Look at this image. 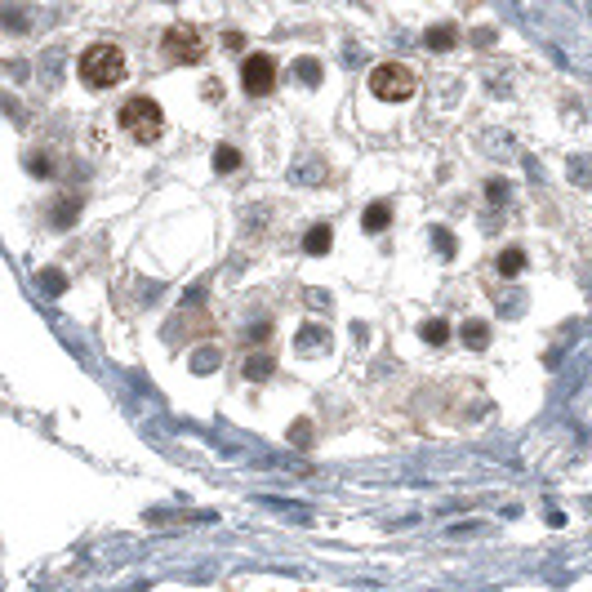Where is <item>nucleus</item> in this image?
<instances>
[{
  "label": "nucleus",
  "mask_w": 592,
  "mask_h": 592,
  "mask_svg": "<svg viewBox=\"0 0 592 592\" xmlns=\"http://www.w3.org/2000/svg\"><path fill=\"white\" fill-rule=\"evenodd\" d=\"M125 72H129L125 49L112 45V41H98L76 58V76H80L85 90H112V85L125 80Z\"/></svg>",
  "instance_id": "1"
},
{
  "label": "nucleus",
  "mask_w": 592,
  "mask_h": 592,
  "mask_svg": "<svg viewBox=\"0 0 592 592\" xmlns=\"http://www.w3.org/2000/svg\"><path fill=\"white\" fill-rule=\"evenodd\" d=\"M116 125H121L129 139H139V143H156L161 134H165V112H161L156 98L139 94V98H125V103H121Z\"/></svg>",
  "instance_id": "2"
},
{
  "label": "nucleus",
  "mask_w": 592,
  "mask_h": 592,
  "mask_svg": "<svg viewBox=\"0 0 592 592\" xmlns=\"http://www.w3.org/2000/svg\"><path fill=\"white\" fill-rule=\"evenodd\" d=\"M419 80L405 63H379L375 72H370V94L383 98V103H405V98H414Z\"/></svg>",
  "instance_id": "3"
},
{
  "label": "nucleus",
  "mask_w": 592,
  "mask_h": 592,
  "mask_svg": "<svg viewBox=\"0 0 592 592\" xmlns=\"http://www.w3.org/2000/svg\"><path fill=\"white\" fill-rule=\"evenodd\" d=\"M205 36H200L196 27H183V23H174V27H165V36H161V58L165 63H183V67H192V63H200L205 58Z\"/></svg>",
  "instance_id": "4"
},
{
  "label": "nucleus",
  "mask_w": 592,
  "mask_h": 592,
  "mask_svg": "<svg viewBox=\"0 0 592 592\" xmlns=\"http://www.w3.org/2000/svg\"><path fill=\"white\" fill-rule=\"evenodd\" d=\"M276 80H281V67H276L272 54H245V63H241V90L249 98H267L276 90Z\"/></svg>",
  "instance_id": "5"
},
{
  "label": "nucleus",
  "mask_w": 592,
  "mask_h": 592,
  "mask_svg": "<svg viewBox=\"0 0 592 592\" xmlns=\"http://www.w3.org/2000/svg\"><path fill=\"white\" fill-rule=\"evenodd\" d=\"M334 249V227L330 223H312L303 232V254H330Z\"/></svg>",
  "instance_id": "6"
},
{
  "label": "nucleus",
  "mask_w": 592,
  "mask_h": 592,
  "mask_svg": "<svg viewBox=\"0 0 592 592\" xmlns=\"http://www.w3.org/2000/svg\"><path fill=\"white\" fill-rule=\"evenodd\" d=\"M294 348L303 352V357H312V352H325V348H330V334H325V330H316V325H303L298 338H294Z\"/></svg>",
  "instance_id": "7"
},
{
  "label": "nucleus",
  "mask_w": 592,
  "mask_h": 592,
  "mask_svg": "<svg viewBox=\"0 0 592 592\" xmlns=\"http://www.w3.org/2000/svg\"><path fill=\"white\" fill-rule=\"evenodd\" d=\"M387 223H392V205H387V200H375V205L365 210V218H361V227H365L370 236H379Z\"/></svg>",
  "instance_id": "8"
},
{
  "label": "nucleus",
  "mask_w": 592,
  "mask_h": 592,
  "mask_svg": "<svg viewBox=\"0 0 592 592\" xmlns=\"http://www.w3.org/2000/svg\"><path fill=\"white\" fill-rule=\"evenodd\" d=\"M463 343L468 348H490V325H485V321H463Z\"/></svg>",
  "instance_id": "9"
},
{
  "label": "nucleus",
  "mask_w": 592,
  "mask_h": 592,
  "mask_svg": "<svg viewBox=\"0 0 592 592\" xmlns=\"http://www.w3.org/2000/svg\"><path fill=\"white\" fill-rule=\"evenodd\" d=\"M419 334L428 338L432 348H446V343H450V325H446V321H436V316H432V321H423V325H419Z\"/></svg>",
  "instance_id": "10"
},
{
  "label": "nucleus",
  "mask_w": 592,
  "mask_h": 592,
  "mask_svg": "<svg viewBox=\"0 0 592 592\" xmlns=\"http://www.w3.org/2000/svg\"><path fill=\"white\" fill-rule=\"evenodd\" d=\"M54 227H72L76 223V214H80V200L76 196H63V200H54Z\"/></svg>",
  "instance_id": "11"
},
{
  "label": "nucleus",
  "mask_w": 592,
  "mask_h": 592,
  "mask_svg": "<svg viewBox=\"0 0 592 592\" xmlns=\"http://www.w3.org/2000/svg\"><path fill=\"white\" fill-rule=\"evenodd\" d=\"M423 45H428V49H454V45H459V31H454V27H432L428 36H423Z\"/></svg>",
  "instance_id": "12"
},
{
  "label": "nucleus",
  "mask_w": 592,
  "mask_h": 592,
  "mask_svg": "<svg viewBox=\"0 0 592 592\" xmlns=\"http://www.w3.org/2000/svg\"><path fill=\"white\" fill-rule=\"evenodd\" d=\"M214 169H218V174H232V169H241V151H236V147H214Z\"/></svg>",
  "instance_id": "13"
},
{
  "label": "nucleus",
  "mask_w": 592,
  "mask_h": 592,
  "mask_svg": "<svg viewBox=\"0 0 592 592\" xmlns=\"http://www.w3.org/2000/svg\"><path fill=\"white\" fill-rule=\"evenodd\" d=\"M521 267H526V254L521 249H503L499 254V276H521Z\"/></svg>",
  "instance_id": "14"
},
{
  "label": "nucleus",
  "mask_w": 592,
  "mask_h": 592,
  "mask_svg": "<svg viewBox=\"0 0 592 592\" xmlns=\"http://www.w3.org/2000/svg\"><path fill=\"white\" fill-rule=\"evenodd\" d=\"M272 370H276V361H272V357H267V352H263V357L245 361V379H267V375H272Z\"/></svg>",
  "instance_id": "15"
},
{
  "label": "nucleus",
  "mask_w": 592,
  "mask_h": 592,
  "mask_svg": "<svg viewBox=\"0 0 592 592\" xmlns=\"http://www.w3.org/2000/svg\"><path fill=\"white\" fill-rule=\"evenodd\" d=\"M298 76H303V85H316V80H321L316 58H298Z\"/></svg>",
  "instance_id": "16"
},
{
  "label": "nucleus",
  "mask_w": 592,
  "mask_h": 592,
  "mask_svg": "<svg viewBox=\"0 0 592 592\" xmlns=\"http://www.w3.org/2000/svg\"><path fill=\"white\" fill-rule=\"evenodd\" d=\"M432 236H436V254H441V259H450V254H454V236H450L446 227H436Z\"/></svg>",
  "instance_id": "17"
},
{
  "label": "nucleus",
  "mask_w": 592,
  "mask_h": 592,
  "mask_svg": "<svg viewBox=\"0 0 592 592\" xmlns=\"http://www.w3.org/2000/svg\"><path fill=\"white\" fill-rule=\"evenodd\" d=\"M41 281H45V290H49V294H58V290H63V272H58V267H45Z\"/></svg>",
  "instance_id": "18"
},
{
  "label": "nucleus",
  "mask_w": 592,
  "mask_h": 592,
  "mask_svg": "<svg viewBox=\"0 0 592 592\" xmlns=\"http://www.w3.org/2000/svg\"><path fill=\"white\" fill-rule=\"evenodd\" d=\"M485 192H490V200H503V196H507V183H503V178H490Z\"/></svg>",
  "instance_id": "19"
},
{
  "label": "nucleus",
  "mask_w": 592,
  "mask_h": 592,
  "mask_svg": "<svg viewBox=\"0 0 592 592\" xmlns=\"http://www.w3.org/2000/svg\"><path fill=\"white\" fill-rule=\"evenodd\" d=\"M31 174H36V178H49V174H54V169H49V161L41 156V161H31Z\"/></svg>",
  "instance_id": "20"
},
{
  "label": "nucleus",
  "mask_w": 592,
  "mask_h": 592,
  "mask_svg": "<svg viewBox=\"0 0 592 592\" xmlns=\"http://www.w3.org/2000/svg\"><path fill=\"white\" fill-rule=\"evenodd\" d=\"M205 98H210V103H218V98H223V85L210 80V85H205Z\"/></svg>",
  "instance_id": "21"
}]
</instances>
